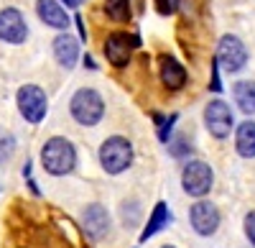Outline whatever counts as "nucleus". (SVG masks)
Here are the masks:
<instances>
[{
  "label": "nucleus",
  "mask_w": 255,
  "mask_h": 248,
  "mask_svg": "<svg viewBox=\"0 0 255 248\" xmlns=\"http://www.w3.org/2000/svg\"><path fill=\"white\" fill-rule=\"evenodd\" d=\"M209 90L212 92H222V82H220V64H217V59H212V79H209Z\"/></svg>",
  "instance_id": "nucleus-24"
},
{
  "label": "nucleus",
  "mask_w": 255,
  "mask_h": 248,
  "mask_svg": "<svg viewBox=\"0 0 255 248\" xmlns=\"http://www.w3.org/2000/svg\"><path fill=\"white\" fill-rule=\"evenodd\" d=\"M153 5L161 15H174L181 8V0H153Z\"/></svg>",
  "instance_id": "nucleus-22"
},
{
  "label": "nucleus",
  "mask_w": 255,
  "mask_h": 248,
  "mask_svg": "<svg viewBox=\"0 0 255 248\" xmlns=\"http://www.w3.org/2000/svg\"><path fill=\"white\" fill-rule=\"evenodd\" d=\"M82 61H84V67H87V69H97V64H95V59H92L90 54H84V59H82Z\"/></svg>",
  "instance_id": "nucleus-26"
},
{
  "label": "nucleus",
  "mask_w": 255,
  "mask_h": 248,
  "mask_svg": "<svg viewBox=\"0 0 255 248\" xmlns=\"http://www.w3.org/2000/svg\"><path fill=\"white\" fill-rule=\"evenodd\" d=\"M235 151L243 159H255V120H243L235 128Z\"/></svg>",
  "instance_id": "nucleus-16"
},
{
  "label": "nucleus",
  "mask_w": 255,
  "mask_h": 248,
  "mask_svg": "<svg viewBox=\"0 0 255 248\" xmlns=\"http://www.w3.org/2000/svg\"><path fill=\"white\" fill-rule=\"evenodd\" d=\"M82 231L95 243L108 238V233H110V213H108V208L100 205V202L87 205L84 213H82Z\"/></svg>",
  "instance_id": "nucleus-11"
},
{
  "label": "nucleus",
  "mask_w": 255,
  "mask_h": 248,
  "mask_svg": "<svg viewBox=\"0 0 255 248\" xmlns=\"http://www.w3.org/2000/svg\"><path fill=\"white\" fill-rule=\"evenodd\" d=\"M77 149L69 138L54 136L41 146V169L51 177H67L77 169Z\"/></svg>",
  "instance_id": "nucleus-1"
},
{
  "label": "nucleus",
  "mask_w": 255,
  "mask_h": 248,
  "mask_svg": "<svg viewBox=\"0 0 255 248\" xmlns=\"http://www.w3.org/2000/svg\"><path fill=\"white\" fill-rule=\"evenodd\" d=\"M77 3H79V5H82V3H84V0H77Z\"/></svg>",
  "instance_id": "nucleus-29"
},
{
  "label": "nucleus",
  "mask_w": 255,
  "mask_h": 248,
  "mask_svg": "<svg viewBox=\"0 0 255 248\" xmlns=\"http://www.w3.org/2000/svg\"><path fill=\"white\" fill-rule=\"evenodd\" d=\"M232 100L245 115H255V82L253 79H240L232 87Z\"/></svg>",
  "instance_id": "nucleus-17"
},
{
  "label": "nucleus",
  "mask_w": 255,
  "mask_h": 248,
  "mask_svg": "<svg viewBox=\"0 0 255 248\" xmlns=\"http://www.w3.org/2000/svg\"><path fill=\"white\" fill-rule=\"evenodd\" d=\"M217 64L227 72V74H238L240 69H245L248 59H250V51L245 46V41L235 33H225L220 41H217Z\"/></svg>",
  "instance_id": "nucleus-6"
},
{
  "label": "nucleus",
  "mask_w": 255,
  "mask_h": 248,
  "mask_svg": "<svg viewBox=\"0 0 255 248\" xmlns=\"http://www.w3.org/2000/svg\"><path fill=\"white\" fill-rule=\"evenodd\" d=\"M61 3H67L69 8H77V5H79V3H77V0H61Z\"/></svg>",
  "instance_id": "nucleus-27"
},
{
  "label": "nucleus",
  "mask_w": 255,
  "mask_h": 248,
  "mask_svg": "<svg viewBox=\"0 0 255 248\" xmlns=\"http://www.w3.org/2000/svg\"><path fill=\"white\" fill-rule=\"evenodd\" d=\"M166 146H168V151H171L174 159H189V154H191V146L186 143L184 136H179V138H174V141H168Z\"/></svg>",
  "instance_id": "nucleus-21"
},
{
  "label": "nucleus",
  "mask_w": 255,
  "mask_h": 248,
  "mask_svg": "<svg viewBox=\"0 0 255 248\" xmlns=\"http://www.w3.org/2000/svg\"><path fill=\"white\" fill-rule=\"evenodd\" d=\"M69 113L79 126L92 128L105 118V100L92 87H79L69 100Z\"/></svg>",
  "instance_id": "nucleus-3"
},
{
  "label": "nucleus",
  "mask_w": 255,
  "mask_h": 248,
  "mask_svg": "<svg viewBox=\"0 0 255 248\" xmlns=\"http://www.w3.org/2000/svg\"><path fill=\"white\" fill-rule=\"evenodd\" d=\"M105 13H108L110 20H115V23H128L133 15L130 0H105Z\"/></svg>",
  "instance_id": "nucleus-18"
},
{
  "label": "nucleus",
  "mask_w": 255,
  "mask_h": 248,
  "mask_svg": "<svg viewBox=\"0 0 255 248\" xmlns=\"http://www.w3.org/2000/svg\"><path fill=\"white\" fill-rule=\"evenodd\" d=\"M158 77L163 82V87L171 90V92L181 90L186 85V79H189L186 67L181 64L176 56H171V54H161L158 56Z\"/></svg>",
  "instance_id": "nucleus-12"
},
{
  "label": "nucleus",
  "mask_w": 255,
  "mask_h": 248,
  "mask_svg": "<svg viewBox=\"0 0 255 248\" xmlns=\"http://www.w3.org/2000/svg\"><path fill=\"white\" fill-rule=\"evenodd\" d=\"M161 248H176V246H171V243H166V246H161Z\"/></svg>",
  "instance_id": "nucleus-28"
},
{
  "label": "nucleus",
  "mask_w": 255,
  "mask_h": 248,
  "mask_svg": "<svg viewBox=\"0 0 255 248\" xmlns=\"http://www.w3.org/2000/svg\"><path fill=\"white\" fill-rule=\"evenodd\" d=\"M15 105H18V113L26 123L38 126L49 113V97L38 85H23L15 92Z\"/></svg>",
  "instance_id": "nucleus-5"
},
{
  "label": "nucleus",
  "mask_w": 255,
  "mask_h": 248,
  "mask_svg": "<svg viewBox=\"0 0 255 248\" xmlns=\"http://www.w3.org/2000/svg\"><path fill=\"white\" fill-rule=\"evenodd\" d=\"M171 220H174V215H171V210H168V205H166L163 200H158V202L153 205V213L148 215V223L143 225V231H140L138 241H140V243H145L148 238H153L156 233H161V231H163Z\"/></svg>",
  "instance_id": "nucleus-15"
},
{
  "label": "nucleus",
  "mask_w": 255,
  "mask_h": 248,
  "mask_svg": "<svg viewBox=\"0 0 255 248\" xmlns=\"http://www.w3.org/2000/svg\"><path fill=\"white\" fill-rule=\"evenodd\" d=\"M51 51H54V59L59 61L64 69H74L77 59H79V41H77L72 33L64 31V33H59V36L54 38Z\"/></svg>",
  "instance_id": "nucleus-14"
},
{
  "label": "nucleus",
  "mask_w": 255,
  "mask_h": 248,
  "mask_svg": "<svg viewBox=\"0 0 255 248\" xmlns=\"http://www.w3.org/2000/svg\"><path fill=\"white\" fill-rule=\"evenodd\" d=\"M204 126L207 131L215 136V138H227L230 131L235 128V115H232V108L227 105L225 100L215 97V100H209L207 105H204Z\"/></svg>",
  "instance_id": "nucleus-9"
},
{
  "label": "nucleus",
  "mask_w": 255,
  "mask_h": 248,
  "mask_svg": "<svg viewBox=\"0 0 255 248\" xmlns=\"http://www.w3.org/2000/svg\"><path fill=\"white\" fill-rule=\"evenodd\" d=\"M140 46V36L138 33H125V31H113L105 38V59L110 61V67L115 69H125L133 59V51Z\"/></svg>",
  "instance_id": "nucleus-7"
},
{
  "label": "nucleus",
  "mask_w": 255,
  "mask_h": 248,
  "mask_svg": "<svg viewBox=\"0 0 255 248\" xmlns=\"http://www.w3.org/2000/svg\"><path fill=\"white\" fill-rule=\"evenodd\" d=\"M36 15L44 26L56 28V31H67L69 28V13L64 10L59 0H36Z\"/></svg>",
  "instance_id": "nucleus-13"
},
{
  "label": "nucleus",
  "mask_w": 255,
  "mask_h": 248,
  "mask_svg": "<svg viewBox=\"0 0 255 248\" xmlns=\"http://www.w3.org/2000/svg\"><path fill=\"white\" fill-rule=\"evenodd\" d=\"M189 223H191V231L202 238H209L220 231V223H222V213L215 202L209 200H197L194 205L189 208Z\"/></svg>",
  "instance_id": "nucleus-8"
},
{
  "label": "nucleus",
  "mask_w": 255,
  "mask_h": 248,
  "mask_svg": "<svg viewBox=\"0 0 255 248\" xmlns=\"http://www.w3.org/2000/svg\"><path fill=\"white\" fill-rule=\"evenodd\" d=\"M28 38V23L23 13L18 8H3L0 10V41H5V44H26Z\"/></svg>",
  "instance_id": "nucleus-10"
},
{
  "label": "nucleus",
  "mask_w": 255,
  "mask_h": 248,
  "mask_svg": "<svg viewBox=\"0 0 255 248\" xmlns=\"http://www.w3.org/2000/svg\"><path fill=\"white\" fill-rule=\"evenodd\" d=\"M243 231H245V238L250 241V246L255 248V210L245 215V223H243Z\"/></svg>",
  "instance_id": "nucleus-23"
},
{
  "label": "nucleus",
  "mask_w": 255,
  "mask_h": 248,
  "mask_svg": "<svg viewBox=\"0 0 255 248\" xmlns=\"http://www.w3.org/2000/svg\"><path fill=\"white\" fill-rule=\"evenodd\" d=\"M215 187V172L207 161H199V159H186L184 169H181V190L194 197V200H202L212 192Z\"/></svg>",
  "instance_id": "nucleus-4"
},
{
  "label": "nucleus",
  "mask_w": 255,
  "mask_h": 248,
  "mask_svg": "<svg viewBox=\"0 0 255 248\" xmlns=\"http://www.w3.org/2000/svg\"><path fill=\"white\" fill-rule=\"evenodd\" d=\"M15 154V136L10 131H3L0 128V167L8 164Z\"/></svg>",
  "instance_id": "nucleus-19"
},
{
  "label": "nucleus",
  "mask_w": 255,
  "mask_h": 248,
  "mask_svg": "<svg viewBox=\"0 0 255 248\" xmlns=\"http://www.w3.org/2000/svg\"><path fill=\"white\" fill-rule=\"evenodd\" d=\"M74 23H77V31H79V38H82V41H87V26H84V20H82V15H79V13L74 15Z\"/></svg>",
  "instance_id": "nucleus-25"
},
{
  "label": "nucleus",
  "mask_w": 255,
  "mask_h": 248,
  "mask_svg": "<svg viewBox=\"0 0 255 248\" xmlns=\"http://www.w3.org/2000/svg\"><path fill=\"white\" fill-rule=\"evenodd\" d=\"M97 159H100V167L110 177H118V174L130 169V164H133V143L128 141L125 136H110V138L102 141V146L97 151Z\"/></svg>",
  "instance_id": "nucleus-2"
},
{
  "label": "nucleus",
  "mask_w": 255,
  "mask_h": 248,
  "mask_svg": "<svg viewBox=\"0 0 255 248\" xmlns=\"http://www.w3.org/2000/svg\"><path fill=\"white\" fill-rule=\"evenodd\" d=\"M179 120V113H171L168 118H163L158 126H156V136H158V141L161 143H168L171 141V131H174V123Z\"/></svg>",
  "instance_id": "nucleus-20"
}]
</instances>
